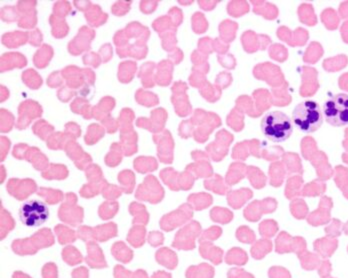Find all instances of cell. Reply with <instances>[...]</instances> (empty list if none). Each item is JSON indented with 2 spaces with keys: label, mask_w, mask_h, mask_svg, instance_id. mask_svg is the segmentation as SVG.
I'll list each match as a JSON object with an SVG mask.
<instances>
[{
  "label": "cell",
  "mask_w": 348,
  "mask_h": 278,
  "mask_svg": "<svg viewBox=\"0 0 348 278\" xmlns=\"http://www.w3.org/2000/svg\"><path fill=\"white\" fill-rule=\"evenodd\" d=\"M291 120L300 131L312 133L318 130L322 125L323 114L317 102L307 100L294 107Z\"/></svg>",
  "instance_id": "6da1fadb"
},
{
  "label": "cell",
  "mask_w": 348,
  "mask_h": 278,
  "mask_svg": "<svg viewBox=\"0 0 348 278\" xmlns=\"http://www.w3.org/2000/svg\"><path fill=\"white\" fill-rule=\"evenodd\" d=\"M260 126L264 136L276 143L286 141L293 132L291 118L281 111L266 113L261 120Z\"/></svg>",
  "instance_id": "7a4b0ae2"
},
{
  "label": "cell",
  "mask_w": 348,
  "mask_h": 278,
  "mask_svg": "<svg viewBox=\"0 0 348 278\" xmlns=\"http://www.w3.org/2000/svg\"><path fill=\"white\" fill-rule=\"evenodd\" d=\"M323 116L327 123L340 127L348 124V95L338 93L331 95L323 104Z\"/></svg>",
  "instance_id": "3957f363"
},
{
  "label": "cell",
  "mask_w": 348,
  "mask_h": 278,
  "mask_svg": "<svg viewBox=\"0 0 348 278\" xmlns=\"http://www.w3.org/2000/svg\"><path fill=\"white\" fill-rule=\"evenodd\" d=\"M49 216V210L44 202L39 200H30L24 203L19 209V217L22 223L29 227L40 226Z\"/></svg>",
  "instance_id": "277c9868"
},
{
  "label": "cell",
  "mask_w": 348,
  "mask_h": 278,
  "mask_svg": "<svg viewBox=\"0 0 348 278\" xmlns=\"http://www.w3.org/2000/svg\"><path fill=\"white\" fill-rule=\"evenodd\" d=\"M87 251H88V255L85 258V261L88 263L90 267L92 268L106 267L107 264L104 259L103 253L96 243H94L93 241L87 242Z\"/></svg>",
  "instance_id": "5b68a950"
},
{
  "label": "cell",
  "mask_w": 348,
  "mask_h": 278,
  "mask_svg": "<svg viewBox=\"0 0 348 278\" xmlns=\"http://www.w3.org/2000/svg\"><path fill=\"white\" fill-rule=\"evenodd\" d=\"M29 240L36 250L48 247L54 243L53 235L47 228L40 230L38 233L34 234L31 238H29Z\"/></svg>",
  "instance_id": "8992f818"
},
{
  "label": "cell",
  "mask_w": 348,
  "mask_h": 278,
  "mask_svg": "<svg viewBox=\"0 0 348 278\" xmlns=\"http://www.w3.org/2000/svg\"><path fill=\"white\" fill-rule=\"evenodd\" d=\"M115 235H117V227L112 223H110L108 225L98 226V227L93 229L94 240L105 241L108 238L114 237Z\"/></svg>",
  "instance_id": "52a82bcc"
},
{
  "label": "cell",
  "mask_w": 348,
  "mask_h": 278,
  "mask_svg": "<svg viewBox=\"0 0 348 278\" xmlns=\"http://www.w3.org/2000/svg\"><path fill=\"white\" fill-rule=\"evenodd\" d=\"M111 251H112L113 256L118 261H121V262H124V263L129 262L132 259V257H133L132 251L122 242L114 243L113 246H112Z\"/></svg>",
  "instance_id": "ba28073f"
},
{
  "label": "cell",
  "mask_w": 348,
  "mask_h": 278,
  "mask_svg": "<svg viewBox=\"0 0 348 278\" xmlns=\"http://www.w3.org/2000/svg\"><path fill=\"white\" fill-rule=\"evenodd\" d=\"M12 249L15 253L20 255H26V254H34L37 252V250L33 247L29 239H22V240H16L12 244Z\"/></svg>",
  "instance_id": "9c48e42d"
},
{
  "label": "cell",
  "mask_w": 348,
  "mask_h": 278,
  "mask_svg": "<svg viewBox=\"0 0 348 278\" xmlns=\"http://www.w3.org/2000/svg\"><path fill=\"white\" fill-rule=\"evenodd\" d=\"M62 257L65 262H67L69 265L79 264L83 261V258L80 254V252L74 248L73 246H67L62 251Z\"/></svg>",
  "instance_id": "30bf717a"
},
{
  "label": "cell",
  "mask_w": 348,
  "mask_h": 278,
  "mask_svg": "<svg viewBox=\"0 0 348 278\" xmlns=\"http://www.w3.org/2000/svg\"><path fill=\"white\" fill-rule=\"evenodd\" d=\"M144 235H145V230L142 226H135L133 227L129 234H128V242L133 245L134 247H140L144 243Z\"/></svg>",
  "instance_id": "8fae6325"
},
{
  "label": "cell",
  "mask_w": 348,
  "mask_h": 278,
  "mask_svg": "<svg viewBox=\"0 0 348 278\" xmlns=\"http://www.w3.org/2000/svg\"><path fill=\"white\" fill-rule=\"evenodd\" d=\"M55 232L58 236V240L61 244H66L73 242L76 239V234L73 230H70L63 225H58L55 227Z\"/></svg>",
  "instance_id": "7c38bea8"
},
{
  "label": "cell",
  "mask_w": 348,
  "mask_h": 278,
  "mask_svg": "<svg viewBox=\"0 0 348 278\" xmlns=\"http://www.w3.org/2000/svg\"><path fill=\"white\" fill-rule=\"evenodd\" d=\"M47 194H42L41 196L46 198L48 203H56L62 199V193L58 190H50V189H43Z\"/></svg>",
  "instance_id": "4fadbf2b"
},
{
  "label": "cell",
  "mask_w": 348,
  "mask_h": 278,
  "mask_svg": "<svg viewBox=\"0 0 348 278\" xmlns=\"http://www.w3.org/2000/svg\"><path fill=\"white\" fill-rule=\"evenodd\" d=\"M43 278H57V268L54 263H47L42 269Z\"/></svg>",
  "instance_id": "5bb4252c"
},
{
  "label": "cell",
  "mask_w": 348,
  "mask_h": 278,
  "mask_svg": "<svg viewBox=\"0 0 348 278\" xmlns=\"http://www.w3.org/2000/svg\"><path fill=\"white\" fill-rule=\"evenodd\" d=\"M78 237L80 239H82L83 241H89V240H94V236H93V229L89 228V227H80L78 230Z\"/></svg>",
  "instance_id": "9a60e30c"
},
{
  "label": "cell",
  "mask_w": 348,
  "mask_h": 278,
  "mask_svg": "<svg viewBox=\"0 0 348 278\" xmlns=\"http://www.w3.org/2000/svg\"><path fill=\"white\" fill-rule=\"evenodd\" d=\"M133 273L129 272L128 270L124 269L121 265H117L114 268V276L115 278H132Z\"/></svg>",
  "instance_id": "2e32d148"
},
{
  "label": "cell",
  "mask_w": 348,
  "mask_h": 278,
  "mask_svg": "<svg viewBox=\"0 0 348 278\" xmlns=\"http://www.w3.org/2000/svg\"><path fill=\"white\" fill-rule=\"evenodd\" d=\"M72 278H88V270L85 267H79L73 270Z\"/></svg>",
  "instance_id": "e0dca14e"
},
{
  "label": "cell",
  "mask_w": 348,
  "mask_h": 278,
  "mask_svg": "<svg viewBox=\"0 0 348 278\" xmlns=\"http://www.w3.org/2000/svg\"><path fill=\"white\" fill-rule=\"evenodd\" d=\"M132 278H147V276H146V273L143 270H137L136 272L133 273Z\"/></svg>",
  "instance_id": "ac0fdd59"
},
{
  "label": "cell",
  "mask_w": 348,
  "mask_h": 278,
  "mask_svg": "<svg viewBox=\"0 0 348 278\" xmlns=\"http://www.w3.org/2000/svg\"><path fill=\"white\" fill-rule=\"evenodd\" d=\"M13 278H31L29 277L28 275H26V274H24L23 272H21V271H16L14 274H13Z\"/></svg>",
  "instance_id": "d6986e66"
}]
</instances>
